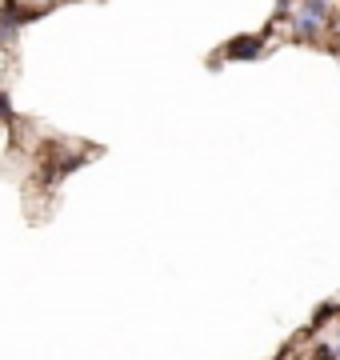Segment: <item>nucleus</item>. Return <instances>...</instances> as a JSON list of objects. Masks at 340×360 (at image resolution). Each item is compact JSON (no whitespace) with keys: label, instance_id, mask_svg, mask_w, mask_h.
I'll return each instance as SVG.
<instances>
[{"label":"nucleus","instance_id":"f257e3e1","mask_svg":"<svg viewBox=\"0 0 340 360\" xmlns=\"http://www.w3.org/2000/svg\"><path fill=\"white\" fill-rule=\"evenodd\" d=\"M325 16H328V0H296V8H292V32L304 40H316V32L325 28Z\"/></svg>","mask_w":340,"mask_h":360},{"label":"nucleus","instance_id":"f03ea898","mask_svg":"<svg viewBox=\"0 0 340 360\" xmlns=\"http://www.w3.org/2000/svg\"><path fill=\"white\" fill-rule=\"evenodd\" d=\"M261 49H264L261 37H236L233 44H228V56H233V60H256Z\"/></svg>","mask_w":340,"mask_h":360},{"label":"nucleus","instance_id":"7ed1b4c3","mask_svg":"<svg viewBox=\"0 0 340 360\" xmlns=\"http://www.w3.org/2000/svg\"><path fill=\"white\" fill-rule=\"evenodd\" d=\"M8 116H13V108H8V96L0 92V120H8Z\"/></svg>","mask_w":340,"mask_h":360},{"label":"nucleus","instance_id":"20e7f679","mask_svg":"<svg viewBox=\"0 0 340 360\" xmlns=\"http://www.w3.org/2000/svg\"><path fill=\"white\" fill-rule=\"evenodd\" d=\"M280 4H292V0H280Z\"/></svg>","mask_w":340,"mask_h":360},{"label":"nucleus","instance_id":"39448f33","mask_svg":"<svg viewBox=\"0 0 340 360\" xmlns=\"http://www.w3.org/2000/svg\"><path fill=\"white\" fill-rule=\"evenodd\" d=\"M336 348H340V345H336Z\"/></svg>","mask_w":340,"mask_h":360}]
</instances>
